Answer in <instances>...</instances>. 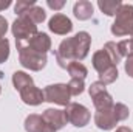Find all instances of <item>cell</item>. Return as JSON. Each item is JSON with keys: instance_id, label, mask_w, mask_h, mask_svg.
<instances>
[{"instance_id": "obj_22", "label": "cell", "mask_w": 133, "mask_h": 132, "mask_svg": "<svg viewBox=\"0 0 133 132\" xmlns=\"http://www.w3.org/2000/svg\"><path fill=\"white\" fill-rule=\"evenodd\" d=\"M66 86H68V90H70L71 97H77V95H81V93L85 90L84 79H76V78H71V79H70V82H68Z\"/></svg>"}, {"instance_id": "obj_28", "label": "cell", "mask_w": 133, "mask_h": 132, "mask_svg": "<svg viewBox=\"0 0 133 132\" xmlns=\"http://www.w3.org/2000/svg\"><path fill=\"white\" fill-rule=\"evenodd\" d=\"M125 73L130 76V78H133V56L132 58H127V61H125Z\"/></svg>"}, {"instance_id": "obj_17", "label": "cell", "mask_w": 133, "mask_h": 132, "mask_svg": "<svg viewBox=\"0 0 133 132\" xmlns=\"http://www.w3.org/2000/svg\"><path fill=\"white\" fill-rule=\"evenodd\" d=\"M12 84H14V89L20 92L25 87L33 86V78L28 73H25V71H14V75H12Z\"/></svg>"}, {"instance_id": "obj_24", "label": "cell", "mask_w": 133, "mask_h": 132, "mask_svg": "<svg viewBox=\"0 0 133 132\" xmlns=\"http://www.w3.org/2000/svg\"><path fill=\"white\" fill-rule=\"evenodd\" d=\"M34 5H36L34 0H30V2H28V0H19V2L14 5V13L19 14V16H22L25 11H28V9H30L31 6H34Z\"/></svg>"}, {"instance_id": "obj_7", "label": "cell", "mask_w": 133, "mask_h": 132, "mask_svg": "<svg viewBox=\"0 0 133 132\" xmlns=\"http://www.w3.org/2000/svg\"><path fill=\"white\" fill-rule=\"evenodd\" d=\"M43 95H45V101L54 103V104H59V106H65V107L70 104V99H71V93H70L66 84L46 86L43 89Z\"/></svg>"}, {"instance_id": "obj_14", "label": "cell", "mask_w": 133, "mask_h": 132, "mask_svg": "<svg viewBox=\"0 0 133 132\" xmlns=\"http://www.w3.org/2000/svg\"><path fill=\"white\" fill-rule=\"evenodd\" d=\"M111 65H115L113 62H111V59L108 58V55L105 53V50L102 48V50H98L95 55H93V67H95V70L98 71V73H104L105 70H108Z\"/></svg>"}, {"instance_id": "obj_3", "label": "cell", "mask_w": 133, "mask_h": 132, "mask_svg": "<svg viewBox=\"0 0 133 132\" xmlns=\"http://www.w3.org/2000/svg\"><path fill=\"white\" fill-rule=\"evenodd\" d=\"M19 50V61L20 64L33 71H40L46 65V55L37 53L28 47H17Z\"/></svg>"}, {"instance_id": "obj_13", "label": "cell", "mask_w": 133, "mask_h": 132, "mask_svg": "<svg viewBox=\"0 0 133 132\" xmlns=\"http://www.w3.org/2000/svg\"><path fill=\"white\" fill-rule=\"evenodd\" d=\"M20 93V98L22 101L25 103V104H28V106H39V104H42L43 101H45V95H43V90H40L39 87H36V86H28V87H25L23 90H20L19 92Z\"/></svg>"}, {"instance_id": "obj_30", "label": "cell", "mask_w": 133, "mask_h": 132, "mask_svg": "<svg viewBox=\"0 0 133 132\" xmlns=\"http://www.w3.org/2000/svg\"><path fill=\"white\" fill-rule=\"evenodd\" d=\"M9 5H11V2H9V0H6V2H0V11L6 9V8H8Z\"/></svg>"}, {"instance_id": "obj_6", "label": "cell", "mask_w": 133, "mask_h": 132, "mask_svg": "<svg viewBox=\"0 0 133 132\" xmlns=\"http://www.w3.org/2000/svg\"><path fill=\"white\" fill-rule=\"evenodd\" d=\"M12 36L16 37V42H25L31 36L37 33V25L34 23L31 19L25 16H19L14 23H12Z\"/></svg>"}, {"instance_id": "obj_12", "label": "cell", "mask_w": 133, "mask_h": 132, "mask_svg": "<svg viewBox=\"0 0 133 132\" xmlns=\"http://www.w3.org/2000/svg\"><path fill=\"white\" fill-rule=\"evenodd\" d=\"M25 131L26 132H56L43 118L42 115L31 113L25 118Z\"/></svg>"}, {"instance_id": "obj_1", "label": "cell", "mask_w": 133, "mask_h": 132, "mask_svg": "<svg viewBox=\"0 0 133 132\" xmlns=\"http://www.w3.org/2000/svg\"><path fill=\"white\" fill-rule=\"evenodd\" d=\"M91 45V36L87 31H79L73 37H68L61 42L59 48L56 50V61L59 67L66 68L73 61H82L88 56V50Z\"/></svg>"}, {"instance_id": "obj_20", "label": "cell", "mask_w": 133, "mask_h": 132, "mask_svg": "<svg viewBox=\"0 0 133 132\" xmlns=\"http://www.w3.org/2000/svg\"><path fill=\"white\" fill-rule=\"evenodd\" d=\"M104 50H105V53L108 55V58L111 59V62H113L115 65H118V64L121 62L122 56H121V53H119V50H118V44H116V42H107V44L104 45Z\"/></svg>"}, {"instance_id": "obj_32", "label": "cell", "mask_w": 133, "mask_h": 132, "mask_svg": "<svg viewBox=\"0 0 133 132\" xmlns=\"http://www.w3.org/2000/svg\"><path fill=\"white\" fill-rule=\"evenodd\" d=\"M132 39H133V37H132Z\"/></svg>"}, {"instance_id": "obj_18", "label": "cell", "mask_w": 133, "mask_h": 132, "mask_svg": "<svg viewBox=\"0 0 133 132\" xmlns=\"http://www.w3.org/2000/svg\"><path fill=\"white\" fill-rule=\"evenodd\" d=\"M66 71L70 73L71 78H76V79H85L87 75H88L87 67L84 65L82 62H79V61H73V62H70L68 67H66Z\"/></svg>"}, {"instance_id": "obj_29", "label": "cell", "mask_w": 133, "mask_h": 132, "mask_svg": "<svg viewBox=\"0 0 133 132\" xmlns=\"http://www.w3.org/2000/svg\"><path fill=\"white\" fill-rule=\"evenodd\" d=\"M115 132H133V131L129 128V126H119V128H118Z\"/></svg>"}, {"instance_id": "obj_26", "label": "cell", "mask_w": 133, "mask_h": 132, "mask_svg": "<svg viewBox=\"0 0 133 132\" xmlns=\"http://www.w3.org/2000/svg\"><path fill=\"white\" fill-rule=\"evenodd\" d=\"M46 5L54 11H59V9H62L65 6V2L64 0H46Z\"/></svg>"}, {"instance_id": "obj_2", "label": "cell", "mask_w": 133, "mask_h": 132, "mask_svg": "<svg viewBox=\"0 0 133 132\" xmlns=\"http://www.w3.org/2000/svg\"><path fill=\"white\" fill-rule=\"evenodd\" d=\"M111 33L115 36H133V5L122 3L118 14L115 16V22L111 25Z\"/></svg>"}, {"instance_id": "obj_8", "label": "cell", "mask_w": 133, "mask_h": 132, "mask_svg": "<svg viewBox=\"0 0 133 132\" xmlns=\"http://www.w3.org/2000/svg\"><path fill=\"white\" fill-rule=\"evenodd\" d=\"M16 47H28L37 53L46 55V51L51 50V39L46 33H37L31 36L30 39H26L25 42H16Z\"/></svg>"}, {"instance_id": "obj_16", "label": "cell", "mask_w": 133, "mask_h": 132, "mask_svg": "<svg viewBox=\"0 0 133 132\" xmlns=\"http://www.w3.org/2000/svg\"><path fill=\"white\" fill-rule=\"evenodd\" d=\"M98 6L105 16H116L119 8L122 6V2L121 0H99Z\"/></svg>"}, {"instance_id": "obj_10", "label": "cell", "mask_w": 133, "mask_h": 132, "mask_svg": "<svg viewBox=\"0 0 133 132\" xmlns=\"http://www.w3.org/2000/svg\"><path fill=\"white\" fill-rule=\"evenodd\" d=\"M42 118H43L54 131L62 129L66 123H68L65 110H61V109H46V110L42 113Z\"/></svg>"}, {"instance_id": "obj_31", "label": "cell", "mask_w": 133, "mask_h": 132, "mask_svg": "<svg viewBox=\"0 0 133 132\" xmlns=\"http://www.w3.org/2000/svg\"><path fill=\"white\" fill-rule=\"evenodd\" d=\"M0 90H2V89H0Z\"/></svg>"}, {"instance_id": "obj_9", "label": "cell", "mask_w": 133, "mask_h": 132, "mask_svg": "<svg viewBox=\"0 0 133 132\" xmlns=\"http://www.w3.org/2000/svg\"><path fill=\"white\" fill-rule=\"evenodd\" d=\"M118 123H119V118L116 117L113 106L107 110H96V113H95V124L102 131H110V129L116 128Z\"/></svg>"}, {"instance_id": "obj_25", "label": "cell", "mask_w": 133, "mask_h": 132, "mask_svg": "<svg viewBox=\"0 0 133 132\" xmlns=\"http://www.w3.org/2000/svg\"><path fill=\"white\" fill-rule=\"evenodd\" d=\"M9 58V40L6 37L0 39V64H3Z\"/></svg>"}, {"instance_id": "obj_11", "label": "cell", "mask_w": 133, "mask_h": 132, "mask_svg": "<svg viewBox=\"0 0 133 132\" xmlns=\"http://www.w3.org/2000/svg\"><path fill=\"white\" fill-rule=\"evenodd\" d=\"M48 28L54 34L64 36V34H68L73 30V23L65 14H54L48 22Z\"/></svg>"}, {"instance_id": "obj_15", "label": "cell", "mask_w": 133, "mask_h": 132, "mask_svg": "<svg viewBox=\"0 0 133 132\" xmlns=\"http://www.w3.org/2000/svg\"><path fill=\"white\" fill-rule=\"evenodd\" d=\"M73 13L79 20H88L93 16V5L88 0H79L74 3Z\"/></svg>"}, {"instance_id": "obj_27", "label": "cell", "mask_w": 133, "mask_h": 132, "mask_svg": "<svg viewBox=\"0 0 133 132\" xmlns=\"http://www.w3.org/2000/svg\"><path fill=\"white\" fill-rule=\"evenodd\" d=\"M8 31V22L3 16H0V39H3V36Z\"/></svg>"}, {"instance_id": "obj_5", "label": "cell", "mask_w": 133, "mask_h": 132, "mask_svg": "<svg viewBox=\"0 0 133 132\" xmlns=\"http://www.w3.org/2000/svg\"><path fill=\"white\" fill-rule=\"evenodd\" d=\"M65 113H66L68 123H71V124L76 126V128H84V126H87V124L90 123V118H91L90 110H88L85 106L79 104V103H70L65 109Z\"/></svg>"}, {"instance_id": "obj_21", "label": "cell", "mask_w": 133, "mask_h": 132, "mask_svg": "<svg viewBox=\"0 0 133 132\" xmlns=\"http://www.w3.org/2000/svg\"><path fill=\"white\" fill-rule=\"evenodd\" d=\"M118 79V67L116 65H111L108 70H105L104 73L99 75V81L102 84H113L115 81Z\"/></svg>"}, {"instance_id": "obj_4", "label": "cell", "mask_w": 133, "mask_h": 132, "mask_svg": "<svg viewBox=\"0 0 133 132\" xmlns=\"http://www.w3.org/2000/svg\"><path fill=\"white\" fill-rule=\"evenodd\" d=\"M88 93L93 99V104H95L96 110H107L115 104L111 95L105 89V84H102L101 81L91 82V86L88 87Z\"/></svg>"}, {"instance_id": "obj_23", "label": "cell", "mask_w": 133, "mask_h": 132, "mask_svg": "<svg viewBox=\"0 0 133 132\" xmlns=\"http://www.w3.org/2000/svg\"><path fill=\"white\" fill-rule=\"evenodd\" d=\"M118 50L122 58H132L133 56V39H124L118 44Z\"/></svg>"}, {"instance_id": "obj_19", "label": "cell", "mask_w": 133, "mask_h": 132, "mask_svg": "<svg viewBox=\"0 0 133 132\" xmlns=\"http://www.w3.org/2000/svg\"><path fill=\"white\" fill-rule=\"evenodd\" d=\"M22 16H25V17L31 19L36 25H37V23H42V22L46 19V13H45V9H43V8H40V6H37V5L31 6V8H30L28 11H25Z\"/></svg>"}]
</instances>
